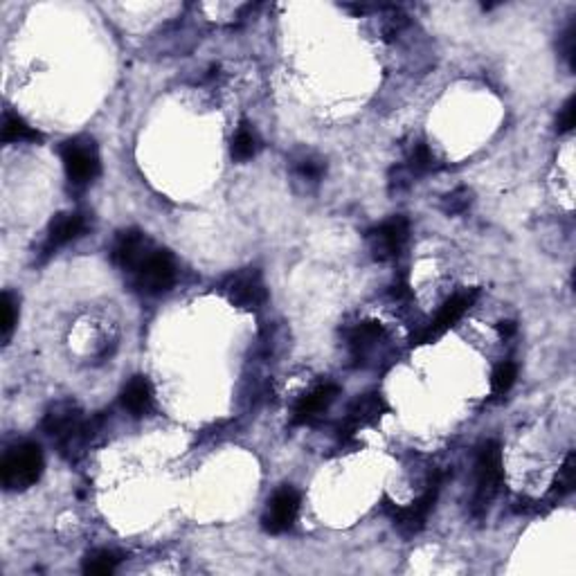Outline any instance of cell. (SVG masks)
Instances as JSON below:
<instances>
[{"label":"cell","mask_w":576,"mask_h":576,"mask_svg":"<svg viewBox=\"0 0 576 576\" xmlns=\"http://www.w3.org/2000/svg\"><path fill=\"white\" fill-rule=\"evenodd\" d=\"M476 298H477V288L462 290V293H457L455 298H450L448 302L442 307V311L435 316V320L430 322L428 327L424 329V333L419 336L421 345H424V342H433V340H437L439 336H444V333H446L448 329L453 327V324L457 322L459 318L468 311V309H471V304L476 302Z\"/></svg>","instance_id":"8"},{"label":"cell","mask_w":576,"mask_h":576,"mask_svg":"<svg viewBox=\"0 0 576 576\" xmlns=\"http://www.w3.org/2000/svg\"><path fill=\"white\" fill-rule=\"evenodd\" d=\"M471 205V192L468 190H455L450 192L446 198H444V212L446 215H462V212L468 210Z\"/></svg>","instance_id":"23"},{"label":"cell","mask_w":576,"mask_h":576,"mask_svg":"<svg viewBox=\"0 0 576 576\" xmlns=\"http://www.w3.org/2000/svg\"><path fill=\"white\" fill-rule=\"evenodd\" d=\"M563 52L565 59L570 61V66H574V27H570L563 37Z\"/></svg>","instance_id":"26"},{"label":"cell","mask_w":576,"mask_h":576,"mask_svg":"<svg viewBox=\"0 0 576 576\" xmlns=\"http://www.w3.org/2000/svg\"><path fill=\"white\" fill-rule=\"evenodd\" d=\"M120 556L110 550H95L84 559V572L93 576H109L118 570Z\"/></svg>","instance_id":"16"},{"label":"cell","mask_w":576,"mask_h":576,"mask_svg":"<svg viewBox=\"0 0 576 576\" xmlns=\"http://www.w3.org/2000/svg\"><path fill=\"white\" fill-rule=\"evenodd\" d=\"M410 235V225L403 216H394V219L385 221L374 230H370L367 235V246H370V253L376 261H387L392 257L401 253V248L405 246Z\"/></svg>","instance_id":"6"},{"label":"cell","mask_w":576,"mask_h":576,"mask_svg":"<svg viewBox=\"0 0 576 576\" xmlns=\"http://www.w3.org/2000/svg\"><path fill=\"white\" fill-rule=\"evenodd\" d=\"M221 290L235 307L246 309V311H255L268 298L264 278L255 268H244L239 273H232L230 278H225Z\"/></svg>","instance_id":"5"},{"label":"cell","mask_w":576,"mask_h":576,"mask_svg":"<svg viewBox=\"0 0 576 576\" xmlns=\"http://www.w3.org/2000/svg\"><path fill=\"white\" fill-rule=\"evenodd\" d=\"M61 162L72 185H89L101 172L99 153L90 138H72L61 147Z\"/></svg>","instance_id":"4"},{"label":"cell","mask_w":576,"mask_h":576,"mask_svg":"<svg viewBox=\"0 0 576 576\" xmlns=\"http://www.w3.org/2000/svg\"><path fill=\"white\" fill-rule=\"evenodd\" d=\"M122 408L133 416H144L153 408V390L144 376H133L122 390Z\"/></svg>","instance_id":"14"},{"label":"cell","mask_w":576,"mask_h":576,"mask_svg":"<svg viewBox=\"0 0 576 576\" xmlns=\"http://www.w3.org/2000/svg\"><path fill=\"white\" fill-rule=\"evenodd\" d=\"M574 468H576V457H574V453H570L568 459H565V464L560 466L559 477H556L554 484H551V497H563L572 491Z\"/></svg>","instance_id":"19"},{"label":"cell","mask_w":576,"mask_h":576,"mask_svg":"<svg viewBox=\"0 0 576 576\" xmlns=\"http://www.w3.org/2000/svg\"><path fill=\"white\" fill-rule=\"evenodd\" d=\"M433 164H435L433 152H430L425 144H416L413 156H410V164H408L410 173H425L433 169Z\"/></svg>","instance_id":"22"},{"label":"cell","mask_w":576,"mask_h":576,"mask_svg":"<svg viewBox=\"0 0 576 576\" xmlns=\"http://www.w3.org/2000/svg\"><path fill=\"white\" fill-rule=\"evenodd\" d=\"M43 473V453L37 444H18L7 450L0 464V480L7 491H26Z\"/></svg>","instance_id":"1"},{"label":"cell","mask_w":576,"mask_h":576,"mask_svg":"<svg viewBox=\"0 0 576 576\" xmlns=\"http://www.w3.org/2000/svg\"><path fill=\"white\" fill-rule=\"evenodd\" d=\"M257 153V135L255 131L248 127V124H241L239 131L235 133V140H232V158L239 162L250 161Z\"/></svg>","instance_id":"18"},{"label":"cell","mask_w":576,"mask_h":576,"mask_svg":"<svg viewBox=\"0 0 576 576\" xmlns=\"http://www.w3.org/2000/svg\"><path fill=\"white\" fill-rule=\"evenodd\" d=\"M381 336H383V327H381L379 322L358 324V327L350 333L351 351L356 353V356H361V353H365L367 350H370V347L374 345Z\"/></svg>","instance_id":"17"},{"label":"cell","mask_w":576,"mask_h":576,"mask_svg":"<svg viewBox=\"0 0 576 576\" xmlns=\"http://www.w3.org/2000/svg\"><path fill=\"white\" fill-rule=\"evenodd\" d=\"M16 302H14L12 293L9 290H5L3 298H0V336H3V340H7L9 336H12L14 331V324H16Z\"/></svg>","instance_id":"20"},{"label":"cell","mask_w":576,"mask_h":576,"mask_svg":"<svg viewBox=\"0 0 576 576\" xmlns=\"http://www.w3.org/2000/svg\"><path fill=\"white\" fill-rule=\"evenodd\" d=\"M516 376H518V370L513 362H502V365H497L491 376L493 392H496V394H507V392L511 390V385L516 383Z\"/></svg>","instance_id":"21"},{"label":"cell","mask_w":576,"mask_h":576,"mask_svg":"<svg viewBox=\"0 0 576 576\" xmlns=\"http://www.w3.org/2000/svg\"><path fill=\"white\" fill-rule=\"evenodd\" d=\"M152 250H153V246H152V241L144 236V232L124 230V232H120V236L115 239L113 253H110V257H113V264L118 266V268L127 270V273H133V270L140 266V261L152 253Z\"/></svg>","instance_id":"9"},{"label":"cell","mask_w":576,"mask_h":576,"mask_svg":"<svg viewBox=\"0 0 576 576\" xmlns=\"http://www.w3.org/2000/svg\"><path fill=\"white\" fill-rule=\"evenodd\" d=\"M437 493H439V487H437V482H435L433 487H430L428 491L419 497V500L413 502L410 507H405V509L396 511L394 513L396 527H399L403 534H416V531L424 527V522L428 520V513L433 511L435 502H437Z\"/></svg>","instance_id":"12"},{"label":"cell","mask_w":576,"mask_h":576,"mask_svg":"<svg viewBox=\"0 0 576 576\" xmlns=\"http://www.w3.org/2000/svg\"><path fill=\"white\" fill-rule=\"evenodd\" d=\"M574 106H576V99H574V97H570V99L565 101L563 109H560L559 120H556V129H559L560 133H568V131L574 129V122H576V118H574L576 109H574Z\"/></svg>","instance_id":"24"},{"label":"cell","mask_w":576,"mask_h":576,"mask_svg":"<svg viewBox=\"0 0 576 576\" xmlns=\"http://www.w3.org/2000/svg\"><path fill=\"white\" fill-rule=\"evenodd\" d=\"M338 394H340V387L331 383L320 385L313 392H309V394L302 396V399L298 401V405H295L293 424H313L318 416H322L329 408H331V403L338 399Z\"/></svg>","instance_id":"10"},{"label":"cell","mask_w":576,"mask_h":576,"mask_svg":"<svg viewBox=\"0 0 576 576\" xmlns=\"http://www.w3.org/2000/svg\"><path fill=\"white\" fill-rule=\"evenodd\" d=\"M3 142H41V133L32 129L21 115L7 113L3 120Z\"/></svg>","instance_id":"15"},{"label":"cell","mask_w":576,"mask_h":576,"mask_svg":"<svg viewBox=\"0 0 576 576\" xmlns=\"http://www.w3.org/2000/svg\"><path fill=\"white\" fill-rule=\"evenodd\" d=\"M502 487V453L496 442H487L476 459V496H473V513H487L493 497Z\"/></svg>","instance_id":"2"},{"label":"cell","mask_w":576,"mask_h":576,"mask_svg":"<svg viewBox=\"0 0 576 576\" xmlns=\"http://www.w3.org/2000/svg\"><path fill=\"white\" fill-rule=\"evenodd\" d=\"M86 230H89V221H86L84 215H79V212H61L50 221V227H47L46 250L50 253V250L59 248V246L70 244V241L79 239Z\"/></svg>","instance_id":"11"},{"label":"cell","mask_w":576,"mask_h":576,"mask_svg":"<svg viewBox=\"0 0 576 576\" xmlns=\"http://www.w3.org/2000/svg\"><path fill=\"white\" fill-rule=\"evenodd\" d=\"M299 513V493L290 487H282L268 500L261 525L268 534H284L295 525Z\"/></svg>","instance_id":"7"},{"label":"cell","mask_w":576,"mask_h":576,"mask_svg":"<svg viewBox=\"0 0 576 576\" xmlns=\"http://www.w3.org/2000/svg\"><path fill=\"white\" fill-rule=\"evenodd\" d=\"M385 413V403L379 394H362L347 410V419L342 424L345 433H356L358 428L367 424H374Z\"/></svg>","instance_id":"13"},{"label":"cell","mask_w":576,"mask_h":576,"mask_svg":"<svg viewBox=\"0 0 576 576\" xmlns=\"http://www.w3.org/2000/svg\"><path fill=\"white\" fill-rule=\"evenodd\" d=\"M133 284L144 295H161L176 282V264L167 250L153 248L133 270Z\"/></svg>","instance_id":"3"},{"label":"cell","mask_w":576,"mask_h":576,"mask_svg":"<svg viewBox=\"0 0 576 576\" xmlns=\"http://www.w3.org/2000/svg\"><path fill=\"white\" fill-rule=\"evenodd\" d=\"M298 173L307 181H320L324 176V164L320 161H313V158H307V161L299 162Z\"/></svg>","instance_id":"25"}]
</instances>
